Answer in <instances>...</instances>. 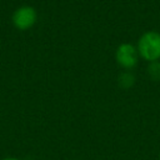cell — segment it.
<instances>
[{
    "label": "cell",
    "instance_id": "5b68a950",
    "mask_svg": "<svg viewBox=\"0 0 160 160\" xmlns=\"http://www.w3.org/2000/svg\"><path fill=\"white\" fill-rule=\"evenodd\" d=\"M119 82H120V85H122L125 88H129L134 84V78L131 76V74H122L119 79Z\"/></svg>",
    "mask_w": 160,
    "mask_h": 160
},
{
    "label": "cell",
    "instance_id": "277c9868",
    "mask_svg": "<svg viewBox=\"0 0 160 160\" xmlns=\"http://www.w3.org/2000/svg\"><path fill=\"white\" fill-rule=\"evenodd\" d=\"M148 71H149V75H150L152 79H160V64H159V62H155V61H154V62L149 66Z\"/></svg>",
    "mask_w": 160,
    "mask_h": 160
},
{
    "label": "cell",
    "instance_id": "7a4b0ae2",
    "mask_svg": "<svg viewBox=\"0 0 160 160\" xmlns=\"http://www.w3.org/2000/svg\"><path fill=\"white\" fill-rule=\"evenodd\" d=\"M38 15L34 8L24 5L16 9L12 14V24L19 30H28L36 22Z\"/></svg>",
    "mask_w": 160,
    "mask_h": 160
},
{
    "label": "cell",
    "instance_id": "8992f818",
    "mask_svg": "<svg viewBox=\"0 0 160 160\" xmlns=\"http://www.w3.org/2000/svg\"><path fill=\"white\" fill-rule=\"evenodd\" d=\"M4 160H20V159H15V158H8V159H4Z\"/></svg>",
    "mask_w": 160,
    "mask_h": 160
},
{
    "label": "cell",
    "instance_id": "3957f363",
    "mask_svg": "<svg viewBox=\"0 0 160 160\" xmlns=\"http://www.w3.org/2000/svg\"><path fill=\"white\" fill-rule=\"evenodd\" d=\"M139 59V51L131 44H121L116 50V61L126 69H131L136 65Z\"/></svg>",
    "mask_w": 160,
    "mask_h": 160
},
{
    "label": "cell",
    "instance_id": "6da1fadb",
    "mask_svg": "<svg viewBox=\"0 0 160 160\" xmlns=\"http://www.w3.org/2000/svg\"><path fill=\"white\" fill-rule=\"evenodd\" d=\"M138 51L145 60L156 61L160 58V34L156 31L142 34L138 42Z\"/></svg>",
    "mask_w": 160,
    "mask_h": 160
}]
</instances>
